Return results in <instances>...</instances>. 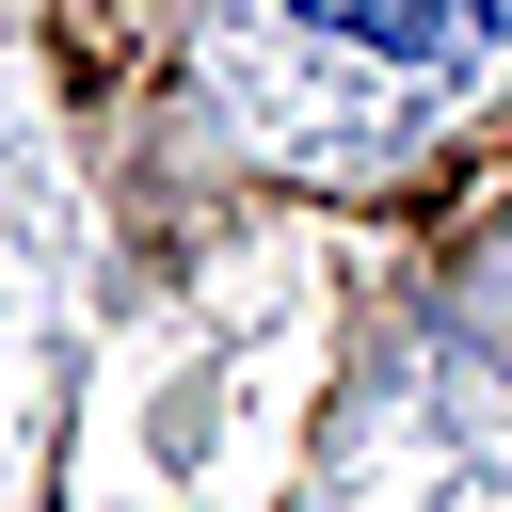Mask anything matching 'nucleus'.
Here are the masks:
<instances>
[{
    "label": "nucleus",
    "mask_w": 512,
    "mask_h": 512,
    "mask_svg": "<svg viewBox=\"0 0 512 512\" xmlns=\"http://www.w3.org/2000/svg\"><path fill=\"white\" fill-rule=\"evenodd\" d=\"M288 16L336 32V48H368V64H464V48H496L512 0H288Z\"/></svg>",
    "instance_id": "f257e3e1"
}]
</instances>
